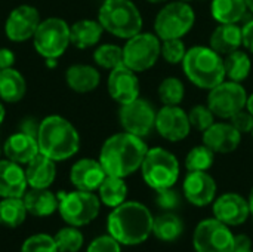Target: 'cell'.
Returning <instances> with one entry per match:
<instances>
[{
    "mask_svg": "<svg viewBox=\"0 0 253 252\" xmlns=\"http://www.w3.org/2000/svg\"><path fill=\"white\" fill-rule=\"evenodd\" d=\"M4 114H6V113H4V107H3V104L0 102V125H1V122L4 120Z\"/></svg>",
    "mask_w": 253,
    "mask_h": 252,
    "instance_id": "cell-50",
    "label": "cell"
},
{
    "mask_svg": "<svg viewBox=\"0 0 253 252\" xmlns=\"http://www.w3.org/2000/svg\"><path fill=\"white\" fill-rule=\"evenodd\" d=\"M40 22L39 10L34 6L22 4L9 13L4 24V33L12 42H25L34 36Z\"/></svg>",
    "mask_w": 253,
    "mask_h": 252,
    "instance_id": "cell-15",
    "label": "cell"
},
{
    "mask_svg": "<svg viewBox=\"0 0 253 252\" xmlns=\"http://www.w3.org/2000/svg\"><path fill=\"white\" fill-rule=\"evenodd\" d=\"M55 244L59 252H79L83 247L84 238L82 235V232L74 227V226H68L61 229L55 236Z\"/></svg>",
    "mask_w": 253,
    "mask_h": 252,
    "instance_id": "cell-37",
    "label": "cell"
},
{
    "mask_svg": "<svg viewBox=\"0 0 253 252\" xmlns=\"http://www.w3.org/2000/svg\"><path fill=\"white\" fill-rule=\"evenodd\" d=\"M154 217L139 202H123L113 208L107 218V230L122 245H141L153 235Z\"/></svg>",
    "mask_w": 253,
    "mask_h": 252,
    "instance_id": "cell-2",
    "label": "cell"
},
{
    "mask_svg": "<svg viewBox=\"0 0 253 252\" xmlns=\"http://www.w3.org/2000/svg\"><path fill=\"white\" fill-rule=\"evenodd\" d=\"M182 192L191 205L208 206L216 199V181L206 171H193L185 175Z\"/></svg>",
    "mask_w": 253,
    "mask_h": 252,
    "instance_id": "cell-17",
    "label": "cell"
},
{
    "mask_svg": "<svg viewBox=\"0 0 253 252\" xmlns=\"http://www.w3.org/2000/svg\"><path fill=\"white\" fill-rule=\"evenodd\" d=\"M93 61L105 70H113L123 64V48L113 43L101 45L93 52Z\"/></svg>",
    "mask_w": 253,
    "mask_h": 252,
    "instance_id": "cell-36",
    "label": "cell"
},
{
    "mask_svg": "<svg viewBox=\"0 0 253 252\" xmlns=\"http://www.w3.org/2000/svg\"><path fill=\"white\" fill-rule=\"evenodd\" d=\"M230 123H231L242 135L251 134L253 129V116L246 110V108H243V110L237 111V113L230 119Z\"/></svg>",
    "mask_w": 253,
    "mask_h": 252,
    "instance_id": "cell-43",
    "label": "cell"
},
{
    "mask_svg": "<svg viewBox=\"0 0 253 252\" xmlns=\"http://www.w3.org/2000/svg\"><path fill=\"white\" fill-rule=\"evenodd\" d=\"M215 117L216 116L208 107V104H196L188 111L191 128H194L199 132H205L208 128H211L215 123Z\"/></svg>",
    "mask_w": 253,
    "mask_h": 252,
    "instance_id": "cell-38",
    "label": "cell"
},
{
    "mask_svg": "<svg viewBox=\"0 0 253 252\" xmlns=\"http://www.w3.org/2000/svg\"><path fill=\"white\" fill-rule=\"evenodd\" d=\"M193 245L196 252H234V235L230 226L213 217L197 224Z\"/></svg>",
    "mask_w": 253,
    "mask_h": 252,
    "instance_id": "cell-12",
    "label": "cell"
},
{
    "mask_svg": "<svg viewBox=\"0 0 253 252\" xmlns=\"http://www.w3.org/2000/svg\"><path fill=\"white\" fill-rule=\"evenodd\" d=\"M251 134H252V137H253V129H252V132H251Z\"/></svg>",
    "mask_w": 253,
    "mask_h": 252,
    "instance_id": "cell-55",
    "label": "cell"
},
{
    "mask_svg": "<svg viewBox=\"0 0 253 252\" xmlns=\"http://www.w3.org/2000/svg\"><path fill=\"white\" fill-rule=\"evenodd\" d=\"M148 146L144 138L129 132H119L105 140L99 151V162L107 175L126 178L141 169Z\"/></svg>",
    "mask_w": 253,
    "mask_h": 252,
    "instance_id": "cell-1",
    "label": "cell"
},
{
    "mask_svg": "<svg viewBox=\"0 0 253 252\" xmlns=\"http://www.w3.org/2000/svg\"><path fill=\"white\" fill-rule=\"evenodd\" d=\"M99 192V201L108 208H116L126 202L127 198V186L125 183V178L107 175L102 184L98 189Z\"/></svg>",
    "mask_w": 253,
    "mask_h": 252,
    "instance_id": "cell-31",
    "label": "cell"
},
{
    "mask_svg": "<svg viewBox=\"0 0 253 252\" xmlns=\"http://www.w3.org/2000/svg\"><path fill=\"white\" fill-rule=\"evenodd\" d=\"M248 92L239 82L225 79L218 86L212 88L208 95V107L219 119H231L237 111L246 108Z\"/></svg>",
    "mask_w": 253,
    "mask_h": 252,
    "instance_id": "cell-11",
    "label": "cell"
},
{
    "mask_svg": "<svg viewBox=\"0 0 253 252\" xmlns=\"http://www.w3.org/2000/svg\"><path fill=\"white\" fill-rule=\"evenodd\" d=\"M246 110L253 116V94L248 95V101H246Z\"/></svg>",
    "mask_w": 253,
    "mask_h": 252,
    "instance_id": "cell-48",
    "label": "cell"
},
{
    "mask_svg": "<svg viewBox=\"0 0 253 252\" xmlns=\"http://www.w3.org/2000/svg\"><path fill=\"white\" fill-rule=\"evenodd\" d=\"M3 153L9 160L16 162L19 165H27L40 153V150L36 137L18 131L6 140L3 146Z\"/></svg>",
    "mask_w": 253,
    "mask_h": 252,
    "instance_id": "cell-22",
    "label": "cell"
},
{
    "mask_svg": "<svg viewBox=\"0 0 253 252\" xmlns=\"http://www.w3.org/2000/svg\"><path fill=\"white\" fill-rule=\"evenodd\" d=\"M27 212L34 217H49L58 209V196L47 189H31L22 196Z\"/></svg>",
    "mask_w": 253,
    "mask_h": 252,
    "instance_id": "cell-26",
    "label": "cell"
},
{
    "mask_svg": "<svg viewBox=\"0 0 253 252\" xmlns=\"http://www.w3.org/2000/svg\"><path fill=\"white\" fill-rule=\"evenodd\" d=\"M182 68L187 79L205 91H211L227 79L224 58L211 46L197 45L187 49Z\"/></svg>",
    "mask_w": 253,
    "mask_h": 252,
    "instance_id": "cell-4",
    "label": "cell"
},
{
    "mask_svg": "<svg viewBox=\"0 0 253 252\" xmlns=\"http://www.w3.org/2000/svg\"><path fill=\"white\" fill-rule=\"evenodd\" d=\"M252 250V241L248 235H234V251Z\"/></svg>",
    "mask_w": 253,
    "mask_h": 252,
    "instance_id": "cell-47",
    "label": "cell"
},
{
    "mask_svg": "<svg viewBox=\"0 0 253 252\" xmlns=\"http://www.w3.org/2000/svg\"><path fill=\"white\" fill-rule=\"evenodd\" d=\"M213 217L221 223L237 227L246 223L251 215L249 202L239 193H224L213 201Z\"/></svg>",
    "mask_w": 253,
    "mask_h": 252,
    "instance_id": "cell-18",
    "label": "cell"
},
{
    "mask_svg": "<svg viewBox=\"0 0 253 252\" xmlns=\"http://www.w3.org/2000/svg\"><path fill=\"white\" fill-rule=\"evenodd\" d=\"M202 134L203 144L219 154L236 151L242 143V134L230 122H215Z\"/></svg>",
    "mask_w": 253,
    "mask_h": 252,
    "instance_id": "cell-19",
    "label": "cell"
},
{
    "mask_svg": "<svg viewBox=\"0 0 253 252\" xmlns=\"http://www.w3.org/2000/svg\"><path fill=\"white\" fill-rule=\"evenodd\" d=\"M246 4H248L249 12H252L253 13V0H246Z\"/></svg>",
    "mask_w": 253,
    "mask_h": 252,
    "instance_id": "cell-51",
    "label": "cell"
},
{
    "mask_svg": "<svg viewBox=\"0 0 253 252\" xmlns=\"http://www.w3.org/2000/svg\"><path fill=\"white\" fill-rule=\"evenodd\" d=\"M185 53H187V48L182 39L162 40V56L168 64L172 65L182 64Z\"/></svg>",
    "mask_w": 253,
    "mask_h": 252,
    "instance_id": "cell-39",
    "label": "cell"
},
{
    "mask_svg": "<svg viewBox=\"0 0 253 252\" xmlns=\"http://www.w3.org/2000/svg\"><path fill=\"white\" fill-rule=\"evenodd\" d=\"M162 56V40L156 33H138L123 46V64L135 73L153 68Z\"/></svg>",
    "mask_w": 253,
    "mask_h": 252,
    "instance_id": "cell-9",
    "label": "cell"
},
{
    "mask_svg": "<svg viewBox=\"0 0 253 252\" xmlns=\"http://www.w3.org/2000/svg\"><path fill=\"white\" fill-rule=\"evenodd\" d=\"M15 64V53L7 48H0V70L10 68Z\"/></svg>",
    "mask_w": 253,
    "mask_h": 252,
    "instance_id": "cell-46",
    "label": "cell"
},
{
    "mask_svg": "<svg viewBox=\"0 0 253 252\" xmlns=\"http://www.w3.org/2000/svg\"><path fill=\"white\" fill-rule=\"evenodd\" d=\"M157 92L163 105H179L185 97V86L181 79L170 76L160 82Z\"/></svg>",
    "mask_w": 253,
    "mask_h": 252,
    "instance_id": "cell-34",
    "label": "cell"
},
{
    "mask_svg": "<svg viewBox=\"0 0 253 252\" xmlns=\"http://www.w3.org/2000/svg\"><path fill=\"white\" fill-rule=\"evenodd\" d=\"M246 0H212L211 13L218 24H239L248 13Z\"/></svg>",
    "mask_w": 253,
    "mask_h": 252,
    "instance_id": "cell-28",
    "label": "cell"
},
{
    "mask_svg": "<svg viewBox=\"0 0 253 252\" xmlns=\"http://www.w3.org/2000/svg\"><path fill=\"white\" fill-rule=\"evenodd\" d=\"M148 3H151V4H159V3H165V1H168V0H147Z\"/></svg>",
    "mask_w": 253,
    "mask_h": 252,
    "instance_id": "cell-52",
    "label": "cell"
},
{
    "mask_svg": "<svg viewBox=\"0 0 253 252\" xmlns=\"http://www.w3.org/2000/svg\"><path fill=\"white\" fill-rule=\"evenodd\" d=\"M25 177L31 189H49V186H52L56 177L55 160L39 153L27 163Z\"/></svg>",
    "mask_w": 253,
    "mask_h": 252,
    "instance_id": "cell-23",
    "label": "cell"
},
{
    "mask_svg": "<svg viewBox=\"0 0 253 252\" xmlns=\"http://www.w3.org/2000/svg\"><path fill=\"white\" fill-rule=\"evenodd\" d=\"M141 174L145 184L153 190L173 187L181 174L179 160L163 147L148 149L141 165Z\"/></svg>",
    "mask_w": 253,
    "mask_h": 252,
    "instance_id": "cell-6",
    "label": "cell"
},
{
    "mask_svg": "<svg viewBox=\"0 0 253 252\" xmlns=\"http://www.w3.org/2000/svg\"><path fill=\"white\" fill-rule=\"evenodd\" d=\"M39 126H40V123H37L36 119L27 117V119H24V120L19 123V131H21V132H25V134H30V135H33V137L37 138Z\"/></svg>",
    "mask_w": 253,
    "mask_h": 252,
    "instance_id": "cell-45",
    "label": "cell"
},
{
    "mask_svg": "<svg viewBox=\"0 0 253 252\" xmlns=\"http://www.w3.org/2000/svg\"><path fill=\"white\" fill-rule=\"evenodd\" d=\"M215 151H212L208 146H196L193 147L185 157V168L188 172L193 171H209L215 162Z\"/></svg>",
    "mask_w": 253,
    "mask_h": 252,
    "instance_id": "cell-35",
    "label": "cell"
},
{
    "mask_svg": "<svg viewBox=\"0 0 253 252\" xmlns=\"http://www.w3.org/2000/svg\"><path fill=\"white\" fill-rule=\"evenodd\" d=\"M107 88L110 97L120 105L135 101L136 98H139L141 94L139 79L136 73L125 64L110 70Z\"/></svg>",
    "mask_w": 253,
    "mask_h": 252,
    "instance_id": "cell-16",
    "label": "cell"
},
{
    "mask_svg": "<svg viewBox=\"0 0 253 252\" xmlns=\"http://www.w3.org/2000/svg\"><path fill=\"white\" fill-rule=\"evenodd\" d=\"M196 24V12L188 1L166 3L154 18V33L160 40L182 39Z\"/></svg>",
    "mask_w": 253,
    "mask_h": 252,
    "instance_id": "cell-7",
    "label": "cell"
},
{
    "mask_svg": "<svg viewBox=\"0 0 253 252\" xmlns=\"http://www.w3.org/2000/svg\"><path fill=\"white\" fill-rule=\"evenodd\" d=\"M234 252H253L252 250H246V251H234Z\"/></svg>",
    "mask_w": 253,
    "mask_h": 252,
    "instance_id": "cell-53",
    "label": "cell"
},
{
    "mask_svg": "<svg viewBox=\"0 0 253 252\" xmlns=\"http://www.w3.org/2000/svg\"><path fill=\"white\" fill-rule=\"evenodd\" d=\"M39 150L46 157L62 162L73 157L80 149L77 129L62 116H47L40 122L37 134Z\"/></svg>",
    "mask_w": 253,
    "mask_h": 252,
    "instance_id": "cell-3",
    "label": "cell"
},
{
    "mask_svg": "<svg viewBox=\"0 0 253 252\" xmlns=\"http://www.w3.org/2000/svg\"><path fill=\"white\" fill-rule=\"evenodd\" d=\"M107 174L99 160L95 159H80L77 160L70 171L71 184L77 190L95 192L99 189Z\"/></svg>",
    "mask_w": 253,
    "mask_h": 252,
    "instance_id": "cell-20",
    "label": "cell"
},
{
    "mask_svg": "<svg viewBox=\"0 0 253 252\" xmlns=\"http://www.w3.org/2000/svg\"><path fill=\"white\" fill-rule=\"evenodd\" d=\"M0 153H1V149H0Z\"/></svg>",
    "mask_w": 253,
    "mask_h": 252,
    "instance_id": "cell-56",
    "label": "cell"
},
{
    "mask_svg": "<svg viewBox=\"0 0 253 252\" xmlns=\"http://www.w3.org/2000/svg\"><path fill=\"white\" fill-rule=\"evenodd\" d=\"M28 183L25 169L9 159L0 160V198H22Z\"/></svg>",
    "mask_w": 253,
    "mask_h": 252,
    "instance_id": "cell-21",
    "label": "cell"
},
{
    "mask_svg": "<svg viewBox=\"0 0 253 252\" xmlns=\"http://www.w3.org/2000/svg\"><path fill=\"white\" fill-rule=\"evenodd\" d=\"M242 34H243V46L253 53V19L248 21L242 27Z\"/></svg>",
    "mask_w": 253,
    "mask_h": 252,
    "instance_id": "cell-44",
    "label": "cell"
},
{
    "mask_svg": "<svg viewBox=\"0 0 253 252\" xmlns=\"http://www.w3.org/2000/svg\"><path fill=\"white\" fill-rule=\"evenodd\" d=\"M182 1H193V0H182Z\"/></svg>",
    "mask_w": 253,
    "mask_h": 252,
    "instance_id": "cell-54",
    "label": "cell"
},
{
    "mask_svg": "<svg viewBox=\"0 0 253 252\" xmlns=\"http://www.w3.org/2000/svg\"><path fill=\"white\" fill-rule=\"evenodd\" d=\"M99 209L101 201L93 192L76 190L58 195V211L68 226H87L98 217Z\"/></svg>",
    "mask_w": 253,
    "mask_h": 252,
    "instance_id": "cell-8",
    "label": "cell"
},
{
    "mask_svg": "<svg viewBox=\"0 0 253 252\" xmlns=\"http://www.w3.org/2000/svg\"><path fill=\"white\" fill-rule=\"evenodd\" d=\"M65 82L70 89L77 94H87L92 92L99 86L101 74L99 71L86 64H74L65 71Z\"/></svg>",
    "mask_w": 253,
    "mask_h": 252,
    "instance_id": "cell-25",
    "label": "cell"
},
{
    "mask_svg": "<svg viewBox=\"0 0 253 252\" xmlns=\"http://www.w3.org/2000/svg\"><path fill=\"white\" fill-rule=\"evenodd\" d=\"M98 21L105 31L119 37L130 39L142 30V15L132 0H105L98 12Z\"/></svg>",
    "mask_w": 253,
    "mask_h": 252,
    "instance_id": "cell-5",
    "label": "cell"
},
{
    "mask_svg": "<svg viewBox=\"0 0 253 252\" xmlns=\"http://www.w3.org/2000/svg\"><path fill=\"white\" fill-rule=\"evenodd\" d=\"M184 233V223L179 215L172 211H166L154 217L153 235L163 242H173Z\"/></svg>",
    "mask_w": 253,
    "mask_h": 252,
    "instance_id": "cell-30",
    "label": "cell"
},
{
    "mask_svg": "<svg viewBox=\"0 0 253 252\" xmlns=\"http://www.w3.org/2000/svg\"><path fill=\"white\" fill-rule=\"evenodd\" d=\"M86 252H122V244L111 235H102L89 244Z\"/></svg>",
    "mask_w": 253,
    "mask_h": 252,
    "instance_id": "cell-42",
    "label": "cell"
},
{
    "mask_svg": "<svg viewBox=\"0 0 253 252\" xmlns=\"http://www.w3.org/2000/svg\"><path fill=\"white\" fill-rule=\"evenodd\" d=\"M157 110L151 101L145 98H136L129 104H123L119 110V120L125 132L145 138L156 126Z\"/></svg>",
    "mask_w": 253,
    "mask_h": 252,
    "instance_id": "cell-13",
    "label": "cell"
},
{
    "mask_svg": "<svg viewBox=\"0 0 253 252\" xmlns=\"http://www.w3.org/2000/svg\"><path fill=\"white\" fill-rule=\"evenodd\" d=\"M248 202H249V209H251V215L253 217V187L249 193V198H248Z\"/></svg>",
    "mask_w": 253,
    "mask_h": 252,
    "instance_id": "cell-49",
    "label": "cell"
},
{
    "mask_svg": "<svg viewBox=\"0 0 253 252\" xmlns=\"http://www.w3.org/2000/svg\"><path fill=\"white\" fill-rule=\"evenodd\" d=\"M27 208L22 198H3L0 201V224L9 229L19 227L27 217Z\"/></svg>",
    "mask_w": 253,
    "mask_h": 252,
    "instance_id": "cell-33",
    "label": "cell"
},
{
    "mask_svg": "<svg viewBox=\"0 0 253 252\" xmlns=\"http://www.w3.org/2000/svg\"><path fill=\"white\" fill-rule=\"evenodd\" d=\"M154 129L163 140L179 143L185 140L191 131L188 113L179 105H163L157 111Z\"/></svg>",
    "mask_w": 253,
    "mask_h": 252,
    "instance_id": "cell-14",
    "label": "cell"
},
{
    "mask_svg": "<svg viewBox=\"0 0 253 252\" xmlns=\"http://www.w3.org/2000/svg\"><path fill=\"white\" fill-rule=\"evenodd\" d=\"M154 201H156V205L162 208L163 211H173L181 205V196L173 187L156 190Z\"/></svg>",
    "mask_w": 253,
    "mask_h": 252,
    "instance_id": "cell-41",
    "label": "cell"
},
{
    "mask_svg": "<svg viewBox=\"0 0 253 252\" xmlns=\"http://www.w3.org/2000/svg\"><path fill=\"white\" fill-rule=\"evenodd\" d=\"M36 50L46 59L59 58L68 48L70 25L61 18H47L39 24L33 36Z\"/></svg>",
    "mask_w": 253,
    "mask_h": 252,
    "instance_id": "cell-10",
    "label": "cell"
},
{
    "mask_svg": "<svg viewBox=\"0 0 253 252\" xmlns=\"http://www.w3.org/2000/svg\"><path fill=\"white\" fill-rule=\"evenodd\" d=\"M21 252H59L53 236L46 233L30 236L21 247Z\"/></svg>",
    "mask_w": 253,
    "mask_h": 252,
    "instance_id": "cell-40",
    "label": "cell"
},
{
    "mask_svg": "<svg viewBox=\"0 0 253 252\" xmlns=\"http://www.w3.org/2000/svg\"><path fill=\"white\" fill-rule=\"evenodd\" d=\"M102 33L104 28L99 21L80 19L70 27V42L79 49H87L98 45Z\"/></svg>",
    "mask_w": 253,
    "mask_h": 252,
    "instance_id": "cell-27",
    "label": "cell"
},
{
    "mask_svg": "<svg viewBox=\"0 0 253 252\" xmlns=\"http://www.w3.org/2000/svg\"><path fill=\"white\" fill-rule=\"evenodd\" d=\"M209 46L221 55H228L243 46L242 27L237 24H219L211 34Z\"/></svg>",
    "mask_w": 253,
    "mask_h": 252,
    "instance_id": "cell-24",
    "label": "cell"
},
{
    "mask_svg": "<svg viewBox=\"0 0 253 252\" xmlns=\"http://www.w3.org/2000/svg\"><path fill=\"white\" fill-rule=\"evenodd\" d=\"M224 67H225V76L228 80L242 83L243 80L249 77L252 71V61H251V56L245 50L237 49L225 55Z\"/></svg>",
    "mask_w": 253,
    "mask_h": 252,
    "instance_id": "cell-32",
    "label": "cell"
},
{
    "mask_svg": "<svg viewBox=\"0 0 253 252\" xmlns=\"http://www.w3.org/2000/svg\"><path fill=\"white\" fill-rule=\"evenodd\" d=\"M27 91L25 79L15 68L0 70V98L6 102H18Z\"/></svg>",
    "mask_w": 253,
    "mask_h": 252,
    "instance_id": "cell-29",
    "label": "cell"
}]
</instances>
